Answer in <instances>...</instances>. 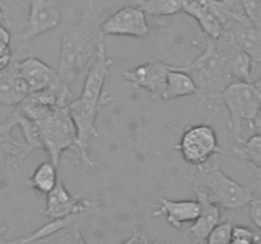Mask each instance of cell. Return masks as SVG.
Instances as JSON below:
<instances>
[{
    "label": "cell",
    "mask_w": 261,
    "mask_h": 244,
    "mask_svg": "<svg viewBox=\"0 0 261 244\" xmlns=\"http://www.w3.org/2000/svg\"><path fill=\"white\" fill-rule=\"evenodd\" d=\"M170 65L160 60H150L132 70H126L122 78L134 88L144 89L154 101H163L167 85Z\"/></svg>",
    "instance_id": "obj_8"
},
{
    "label": "cell",
    "mask_w": 261,
    "mask_h": 244,
    "mask_svg": "<svg viewBox=\"0 0 261 244\" xmlns=\"http://www.w3.org/2000/svg\"><path fill=\"white\" fill-rule=\"evenodd\" d=\"M69 103L70 102H61L35 121L40 127L45 151L56 167H59L65 150L71 149L76 152L78 149V134L69 112Z\"/></svg>",
    "instance_id": "obj_4"
},
{
    "label": "cell",
    "mask_w": 261,
    "mask_h": 244,
    "mask_svg": "<svg viewBox=\"0 0 261 244\" xmlns=\"http://www.w3.org/2000/svg\"><path fill=\"white\" fill-rule=\"evenodd\" d=\"M112 64H114V61L106 56L103 42L99 46L98 51H97L93 64L87 71L86 80H84V85L81 94L82 99H86V101L92 102V103L102 104V106L111 102L112 98L105 94L103 86Z\"/></svg>",
    "instance_id": "obj_13"
},
{
    "label": "cell",
    "mask_w": 261,
    "mask_h": 244,
    "mask_svg": "<svg viewBox=\"0 0 261 244\" xmlns=\"http://www.w3.org/2000/svg\"><path fill=\"white\" fill-rule=\"evenodd\" d=\"M261 236L252 229L244 225L233 226L232 240L229 244H260Z\"/></svg>",
    "instance_id": "obj_28"
},
{
    "label": "cell",
    "mask_w": 261,
    "mask_h": 244,
    "mask_svg": "<svg viewBox=\"0 0 261 244\" xmlns=\"http://www.w3.org/2000/svg\"><path fill=\"white\" fill-rule=\"evenodd\" d=\"M193 190L200 203V214L196 220L193 221L189 234L191 244H203L208 239L209 234L221 223V206L213 202L203 188L193 186Z\"/></svg>",
    "instance_id": "obj_14"
},
{
    "label": "cell",
    "mask_w": 261,
    "mask_h": 244,
    "mask_svg": "<svg viewBox=\"0 0 261 244\" xmlns=\"http://www.w3.org/2000/svg\"><path fill=\"white\" fill-rule=\"evenodd\" d=\"M103 37L97 19L94 0H89L83 17L61 35L56 73L64 85L71 89L84 66L97 55L99 46L105 42Z\"/></svg>",
    "instance_id": "obj_1"
},
{
    "label": "cell",
    "mask_w": 261,
    "mask_h": 244,
    "mask_svg": "<svg viewBox=\"0 0 261 244\" xmlns=\"http://www.w3.org/2000/svg\"><path fill=\"white\" fill-rule=\"evenodd\" d=\"M249 214L252 223L261 231V190L254 193V197L249 203Z\"/></svg>",
    "instance_id": "obj_30"
},
{
    "label": "cell",
    "mask_w": 261,
    "mask_h": 244,
    "mask_svg": "<svg viewBox=\"0 0 261 244\" xmlns=\"http://www.w3.org/2000/svg\"><path fill=\"white\" fill-rule=\"evenodd\" d=\"M158 210L153 215H165L166 220L172 228L180 229L182 224L193 223L200 214V203L199 201L180 200L173 201L168 198H158Z\"/></svg>",
    "instance_id": "obj_18"
},
{
    "label": "cell",
    "mask_w": 261,
    "mask_h": 244,
    "mask_svg": "<svg viewBox=\"0 0 261 244\" xmlns=\"http://www.w3.org/2000/svg\"><path fill=\"white\" fill-rule=\"evenodd\" d=\"M231 151L234 157L249 163L261 173V134L252 135L246 141H239Z\"/></svg>",
    "instance_id": "obj_24"
},
{
    "label": "cell",
    "mask_w": 261,
    "mask_h": 244,
    "mask_svg": "<svg viewBox=\"0 0 261 244\" xmlns=\"http://www.w3.org/2000/svg\"><path fill=\"white\" fill-rule=\"evenodd\" d=\"M31 94L27 83L18 69V61L0 70V103L17 107Z\"/></svg>",
    "instance_id": "obj_17"
},
{
    "label": "cell",
    "mask_w": 261,
    "mask_h": 244,
    "mask_svg": "<svg viewBox=\"0 0 261 244\" xmlns=\"http://www.w3.org/2000/svg\"><path fill=\"white\" fill-rule=\"evenodd\" d=\"M135 7L152 17H168L182 12L181 0H135Z\"/></svg>",
    "instance_id": "obj_25"
},
{
    "label": "cell",
    "mask_w": 261,
    "mask_h": 244,
    "mask_svg": "<svg viewBox=\"0 0 261 244\" xmlns=\"http://www.w3.org/2000/svg\"><path fill=\"white\" fill-rule=\"evenodd\" d=\"M178 149L184 160L195 167L206 164L212 157L222 152L216 131L208 122L186 127L181 136Z\"/></svg>",
    "instance_id": "obj_6"
},
{
    "label": "cell",
    "mask_w": 261,
    "mask_h": 244,
    "mask_svg": "<svg viewBox=\"0 0 261 244\" xmlns=\"http://www.w3.org/2000/svg\"><path fill=\"white\" fill-rule=\"evenodd\" d=\"M252 84H254V86H255V88H256V90L261 94V78L257 79V80L252 81Z\"/></svg>",
    "instance_id": "obj_37"
},
{
    "label": "cell",
    "mask_w": 261,
    "mask_h": 244,
    "mask_svg": "<svg viewBox=\"0 0 261 244\" xmlns=\"http://www.w3.org/2000/svg\"><path fill=\"white\" fill-rule=\"evenodd\" d=\"M177 70L185 71L195 81L198 94L209 99H217L233 83L226 58L214 40L206 42L205 50L195 61L186 66H175Z\"/></svg>",
    "instance_id": "obj_3"
},
{
    "label": "cell",
    "mask_w": 261,
    "mask_h": 244,
    "mask_svg": "<svg viewBox=\"0 0 261 244\" xmlns=\"http://www.w3.org/2000/svg\"><path fill=\"white\" fill-rule=\"evenodd\" d=\"M18 69L27 83L31 94L48 88L65 86L59 79L56 70L37 57H27L22 61H18Z\"/></svg>",
    "instance_id": "obj_16"
},
{
    "label": "cell",
    "mask_w": 261,
    "mask_h": 244,
    "mask_svg": "<svg viewBox=\"0 0 261 244\" xmlns=\"http://www.w3.org/2000/svg\"><path fill=\"white\" fill-rule=\"evenodd\" d=\"M143 244H168V243H166V241L163 240H149L148 238H145L144 243Z\"/></svg>",
    "instance_id": "obj_35"
},
{
    "label": "cell",
    "mask_w": 261,
    "mask_h": 244,
    "mask_svg": "<svg viewBox=\"0 0 261 244\" xmlns=\"http://www.w3.org/2000/svg\"><path fill=\"white\" fill-rule=\"evenodd\" d=\"M12 116L14 117L15 122H17V126H19L20 130H22L23 136H24V142L27 145L28 154H31V152L38 149L45 150V145H43L42 136H41L40 127L37 126V124L35 121H32V119L28 118V117H25L17 107L12 112Z\"/></svg>",
    "instance_id": "obj_23"
},
{
    "label": "cell",
    "mask_w": 261,
    "mask_h": 244,
    "mask_svg": "<svg viewBox=\"0 0 261 244\" xmlns=\"http://www.w3.org/2000/svg\"><path fill=\"white\" fill-rule=\"evenodd\" d=\"M182 12L198 20L201 30L209 40H217L223 33L224 25L209 8V0H181Z\"/></svg>",
    "instance_id": "obj_19"
},
{
    "label": "cell",
    "mask_w": 261,
    "mask_h": 244,
    "mask_svg": "<svg viewBox=\"0 0 261 244\" xmlns=\"http://www.w3.org/2000/svg\"><path fill=\"white\" fill-rule=\"evenodd\" d=\"M242 5L251 24L261 32V0H242Z\"/></svg>",
    "instance_id": "obj_29"
},
{
    "label": "cell",
    "mask_w": 261,
    "mask_h": 244,
    "mask_svg": "<svg viewBox=\"0 0 261 244\" xmlns=\"http://www.w3.org/2000/svg\"><path fill=\"white\" fill-rule=\"evenodd\" d=\"M260 96H261V94H260Z\"/></svg>",
    "instance_id": "obj_38"
},
{
    "label": "cell",
    "mask_w": 261,
    "mask_h": 244,
    "mask_svg": "<svg viewBox=\"0 0 261 244\" xmlns=\"http://www.w3.org/2000/svg\"><path fill=\"white\" fill-rule=\"evenodd\" d=\"M13 63V52L10 45L0 43V70L7 69Z\"/></svg>",
    "instance_id": "obj_31"
},
{
    "label": "cell",
    "mask_w": 261,
    "mask_h": 244,
    "mask_svg": "<svg viewBox=\"0 0 261 244\" xmlns=\"http://www.w3.org/2000/svg\"><path fill=\"white\" fill-rule=\"evenodd\" d=\"M229 112L228 127L237 142L242 141V124L247 122L250 129L261 126L259 113L261 111V96L252 83L233 81L219 96Z\"/></svg>",
    "instance_id": "obj_5"
},
{
    "label": "cell",
    "mask_w": 261,
    "mask_h": 244,
    "mask_svg": "<svg viewBox=\"0 0 261 244\" xmlns=\"http://www.w3.org/2000/svg\"><path fill=\"white\" fill-rule=\"evenodd\" d=\"M17 126L14 117L10 116L0 125V177L8 170L18 169L28 157L25 142H19L13 137V129Z\"/></svg>",
    "instance_id": "obj_15"
},
{
    "label": "cell",
    "mask_w": 261,
    "mask_h": 244,
    "mask_svg": "<svg viewBox=\"0 0 261 244\" xmlns=\"http://www.w3.org/2000/svg\"><path fill=\"white\" fill-rule=\"evenodd\" d=\"M96 206L89 201L84 200L81 196H74L66 190L63 180L59 179L50 193L46 195V207L43 215L50 220L68 218L78 214H91Z\"/></svg>",
    "instance_id": "obj_11"
},
{
    "label": "cell",
    "mask_w": 261,
    "mask_h": 244,
    "mask_svg": "<svg viewBox=\"0 0 261 244\" xmlns=\"http://www.w3.org/2000/svg\"><path fill=\"white\" fill-rule=\"evenodd\" d=\"M61 2L63 0H31L27 22L20 36L22 47L37 36L58 27L61 20Z\"/></svg>",
    "instance_id": "obj_9"
},
{
    "label": "cell",
    "mask_w": 261,
    "mask_h": 244,
    "mask_svg": "<svg viewBox=\"0 0 261 244\" xmlns=\"http://www.w3.org/2000/svg\"><path fill=\"white\" fill-rule=\"evenodd\" d=\"M0 22H7V13L4 12V9H3L2 7H0Z\"/></svg>",
    "instance_id": "obj_36"
},
{
    "label": "cell",
    "mask_w": 261,
    "mask_h": 244,
    "mask_svg": "<svg viewBox=\"0 0 261 244\" xmlns=\"http://www.w3.org/2000/svg\"><path fill=\"white\" fill-rule=\"evenodd\" d=\"M232 231H233V224L231 221L219 223L209 234L206 244H229L232 240Z\"/></svg>",
    "instance_id": "obj_27"
},
{
    "label": "cell",
    "mask_w": 261,
    "mask_h": 244,
    "mask_svg": "<svg viewBox=\"0 0 261 244\" xmlns=\"http://www.w3.org/2000/svg\"><path fill=\"white\" fill-rule=\"evenodd\" d=\"M219 50L226 58L227 66L231 73L232 78L237 81H254V73H252V60L237 43L231 27H224L223 33L217 40H214Z\"/></svg>",
    "instance_id": "obj_12"
},
{
    "label": "cell",
    "mask_w": 261,
    "mask_h": 244,
    "mask_svg": "<svg viewBox=\"0 0 261 244\" xmlns=\"http://www.w3.org/2000/svg\"><path fill=\"white\" fill-rule=\"evenodd\" d=\"M145 238H147V235H145L144 233L135 230L134 233L132 234V236H129L126 240H124L122 243H120V244H143L144 243Z\"/></svg>",
    "instance_id": "obj_32"
},
{
    "label": "cell",
    "mask_w": 261,
    "mask_h": 244,
    "mask_svg": "<svg viewBox=\"0 0 261 244\" xmlns=\"http://www.w3.org/2000/svg\"><path fill=\"white\" fill-rule=\"evenodd\" d=\"M58 167L51 160L43 162L33 170L30 178V185L36 192L47 195L58 185Z\"/></svg>",
    "instance_id": "obj_22"
},
{
    "label": "cell",
    "mask_w": 261,
    "mask_h": 244,
    "mask_svg": "<svg viewBox=\"0 0 261 244\" xmlns=\"http://www.w3.org/2000/svg\"><path fill=\"white\" fill-rule=\"evenodd\" d=\"M185 179L191 186L200 187L208 193L209 198L227 210H240L251 202L255 191L240 185L226 174L218 164H203L196 167Z\"/></svg>",
    "instance_id": "obj_2"
},
{
    "label": "cell",
    "mask_w": 261,
    "mask_h": 244,
    "mask_svg": "<svg viewBox=\"0 0 261 244\" xmlns=\"http://www.w3.org/2000/svg\"><path fill=\"white\" fill-rule=\"evenodd\" d=\"M102 107H103L102 104L92 103L86 99H82L81 97L78 99L70 101L68 106L71 118H73L74 125L76 127V134H78L76 155L84 164L89 165V167H93L94 163L89 158L88 145L94 137L98 136L96 118Z\"/></svg>",
    "instance_id": "obj_7"
},
{
    "label": "cell",
    "mask_w": 261,
    "mask_h": 244,
    "mask_svg": "<svg viewBox=\"0 0 261 244\" xmlns=\"http://www.w3.org/2000/svg\"><path fill=\"white\" fill-rule=\"evenodd\" d=\"M105 36H129L143 38L149 35L147 14L138 7H124L101 23Z\"/></svg>",
    "instance_id": "obj_10"
},
{
    "label": "cell",
    "mask_w": 261,
    "mask_h": 244,
    "mask_svg": "<svg viewBox=\"0 0 261 244\" xmlns=\"http://www.w3.org/2000/svg\"><path fill=\"white\" fill-rule=\"evenodd\" d=\"M227 25L231 27L240 47L251 57L252 73L255 74V71L261 68V32L251 24L250 20L232 22Z\"/></svg>",
    "instance_id": "obj_20"
},
{
    "label": "cell",
    "mask_w": 261,
    "mask_h": 244,
    "mask_svg": "<svg viewBox=\"0 0 261 244\" xmlns=\"http://www.w3.org/2000/svg\"><path fill=\"white\" fill-rule=\"evenodd\" d=\"M5 229H7V226L0 225V244H12V240H7V239L4 238Z\"/></svg>",
    "instance_id": "obj_34"
},
{
    "label": "cell",
    "mask_w": 261,
    "mask_h": 244,
    "mask_svg": "<svg viewBox=\"0 0 261 244\" xmlns=\"http://www.w3.org/2000/svg\"><path fill=\"white\" fill-rule=\"evenodd\" d=\"M10 40H12V36H10V32H9V30H8V28L5 27L4 23L0 22V43L10 45Z\"/></svg>",
    "instance_id": "obj_33"
},
{
    "label": "cell",
    "mask_w": 261,
    "mask_h": 244,
    "mask_svg": "<svg viewBox=\"0 0 261 244\" xmlns=\"http://www.w3.org/2000/svg\"><path fill=\"white\" fill-rule=\"evenodd\" d=\"M193 94H198V88L193 78L185 71L177 70L175 66L170 65L163 101H171V99L193 96Z\"/></svg>",
    "instance_id": "obj_21"
},
{
    "label": "cell",
    "mask_w": 261,
    "mask_h": 244,
    "mask_svg": "<svg viewBox=\"0 0 261 244\" xmlns=\"http://www.w3.org/2000/svg\"><path fill=\"white\" fill-rule=\"evenodd\" d=\"M54 244H87L79 229V224L75 223L53 235Z\"/></svg>",
    "instance_id": "obj_26"
}]
</instances>
